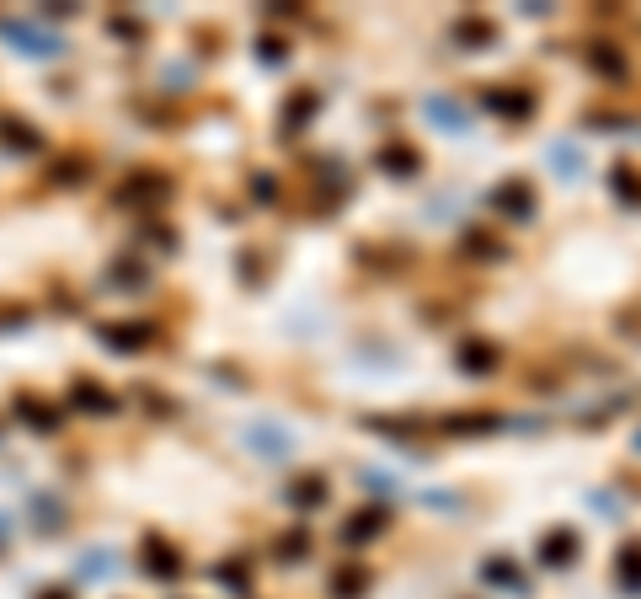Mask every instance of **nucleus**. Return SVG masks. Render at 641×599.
<instances>
[]
</instances>
